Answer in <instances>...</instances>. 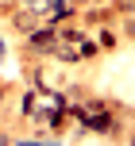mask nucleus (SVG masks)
Instances as JSON below:
<instances>
[{"label": "nucleus", "mask_w": 135, "mask_h": 146, "mask_svg": "<svg viewBox=\"0 0 135 146\" xmlns=\"http://www.w3.org/2000/svg\"><path fill=\"white\" fill-rule=\"evenodd\" d=\"M77 115V127L85 135H100V139H124V123H128V108L104 96H85V100L70 104Z\"/></svg>", "instance_id": "obj_1"}, {"label": "nucleus", "mask_w": 135, "mask_h": 146, "mask_svg": "<svg viewBox=\"0 0 135 146\" xmlns=\"http://www.w3.org/2000/svg\"><path fill=\"white\" fill-rule=\"evenodd\" d=\"M23 42H19V54L27 62H43V58H50L54 54V42H58V27L54 23H39L35 31H27V35H19Z\"/></svg>", "instance_id": "obj_2"}, {"label": "nucleus", "mask_w": 135, "mask_h": 146, "mask_svg": "<svg viewBox=\"0 0 135 146\" xmlns=\"http://www.w3.org/2000/svg\"><path fill=\"white\" fill-rule=\"evenodd\" d=\"M54 62H58V66H77V62H85L81 58V50H77V42H54V54H50Z\"/></svg>", "instance_id": "obj_3"}, {"label": "nucleus", "mask_w": 135, "mask_h": 146, "mask_svg": "<svg viewBox=\"0 0 135 146\" xmlns=\"http://www.w3.org/2000/svg\"><path fill=\"white\" fill-rule=\"evenodd\" d=\"M116 42H120V31H112V23H100V31H97V46H100V50H112Z\"/></svg>", "instance_id": "obj_4"}, {"label": "nucleus", "mask_w": 135, "mask_h": 146, "mask_svg": "<svg viewBox=\"0 0 135 146\" xmlns=\"http://www.w3.org/2000/svg\"><path fill=\"white\" fill-rule=\"evenodd\" d=\"M77 50H81V58H85V62H93V58H97V54H100V46H97V42H93V38H89V35H85V38H81V42H77Z\"/></svg>", "instance_id": "obj_5"}, {"label": "nucleus", "mask_w": 135, "mask_h": 146, "mask_svg": "<svg viewBox=\"0 0 135 146\" xmlns=\"http://www.w3.org/2000/svg\"><path fill=\"white\" fill-rule=\"evenodd\" d=\"M12 8H15V0H0V15H8Z\"/></svg>", "instance_id": "obj_6"}, {"label": "nucleus", "mask_w": 135, "mask_h": 146, "mask_svg": "<svg viewBox=\"0 0 135 146\" xmlns=\"http://www.w3.org/2000/svg\"><path fill=\"white\" fill-rule=\"evenodd\" d=\"M0 142H8V135H4V127H0Z\"/></svg>", "instance_id": "obj_7"}, {"label": "nucleus", "mask_w": 135, "mask_h": 146, "mask_svg": "<svg viewBox=\"0 0 135 146\" xmlns=\"http://www.w3.org/2000/svg\"><path fill=\"white\" fill-rule=\"evenodd\" d=\"M0 58H4V38H0Z\"/></svg>", "instance_id": "obj_8"}]
</instances>
